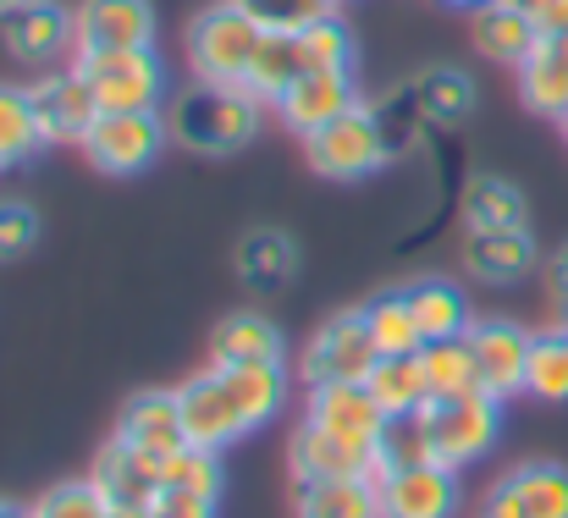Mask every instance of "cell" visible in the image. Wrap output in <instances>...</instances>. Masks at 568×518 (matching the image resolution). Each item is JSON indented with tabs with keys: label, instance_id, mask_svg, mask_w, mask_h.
Returning a JSON list of instances; mask_svg holds the SVG:
<instances>
[{
	"label": "cell",
	"instance_id": "30",
	"mask_svg": "<svg viewBox=\"0 0 568 518\" xmlns=\"http://www.w3.org/2000/svg\"><path fill=\"white\" fill-rule=\"evenodd\" d=\"M304 72V55H298V33H265L254 61H248V78L243 89H254L260 100H282L293 89V78Z\"/></svg>",
	"mask_w": 568,
	"mask_h": 518
},
{
	"label": "cell",
	"instance_id": "48",
	"mask_svg": "<svg viewBox=\"0 0 568 518\" xmlns=\"http://www.w3.org/2000/svg\"><path fill=\"white\" fill-rule=\"evenodd\" d=\"M552 44H558V50H564V55H568V28H564V33H558V39H552Z\"/></svg>",
	"mask_w": 568,
	"mask_h": 518
},
{
	"label": "cell",
	"instance_id": "9",
	"mask_svg": "<svg viewBox=\"0 0 568 518\" xmlns=\"http://www.w3.org/2000/svg\"><path fill=\"white\" fill-rule=\"evenodd\" d=\"M155 39V11L150 0H83L72 17V50L100 55V50H144Z\"/></svg>",
	"mask_w": 568,
	"mask_h": 518
},
{
	"label": "cell",
	"instance_id": "18",
	"mask_svg": "<svg viewBox=\"0 0 568 518\" xmlns=\"http://www.w3.org/2000/svg\"><path fill=\"white\" fill-rule=\"evenodd\" d=\"M111 508L116 502H139V508H150L155 497H161V464L155 458H144V453H133L128 441H111V447H100V458H94V480H89Z\"/></svg>",
	"mask_w": 568,
	"mask_h": 518
},
{
	"label": "cell",
	"instance_id": "49",
	"mask_svg": "<svg viewBox=\"0 0 568 518\" xmlns=\"http://www.w3.org/2000/svg\"><path fill=\"white\" fill-rule=\"evenodd\" d=\"M447 6H486V0H447Z\"/></svg>",
	"mask_w": 568,
	"mask_h": 518
},
{
	"label": "cell",
	"instance_id": "7",
	"mask_svg": "<svg viewBox=\"0 0 568 518\" xmlns=\"http://www.w3.org/2000/svg\"><path fill=\"white\" fill-rule=\"evenodd\" d=\"M381 347L365 326V309H348L337 321H326L310 347H304V380L310 386H332V380H365L376 369Z\"/></svg>",
	"mask_w": 568,
	"mask_h": 518
},
{
	"label": "cell",
	"instance_id": "21",
	"mask_svg": "<svg viewBox=\"0 0 568 518\" xmlns=\"http://www.w3.org/2000/svg\"><path fill=\"white\" fill-rule=\"evenodd\" d=\"M365 386H371V397H376L392 419L419 414V408L436 397V392H430V375H425V364H419V353H381L376 369L365 375Z\"/></svg>",
	"mask_w": 568,
	"mask_h": 518
},
{
	"label": "cell",
	"instance_id": "3",
	"mask_svg": "<svg viewBox=\"0 0 568 518\" xmlns=\"http://www.w3.org/2000/svg\"><path fill=\"white\" fill-rule=\"evenodd\" d=\"M265 28L237 6V0H221L210 11H199L189 28V67L199 83H243L248 78V61L260 50Z\"/></svg>",
	"mask_w": 568,
	"mask_h": 518
},
{
	"label": "cell",
	"instance_id": "20",
	"mask_svg": "<svg viewBox=\"0 0 568 518\" xmlns=\"http://www.w3.org/2000/svg\"><path fill=\"white\" fill-rule=\"evenodd\" d=\"M464 271L475 282H519L536 271V243H530V232H469Z\"/></svg>",
	"mask_w": 568,
	"mask_h": 518
},
{
	"label": "cell",
	"instance_id": "29",
	"mask_svg": "<svg viewBox=\"0 0 568 518\" xmlns=\"http://www.w3.org/2000/svg\"><path fill=\"white\" fill-rule=\"evenodd\" d=\"M519 94L541 116H564L568 111V55L552 39H541V50L519 67Z\"/></svg>",
	"mask_w": 568,
	"mask_h": 518
},
{
	"label": "cell",
	"instance_id": "6",
	"mask_svg": "<svg viewBox=\"0 0 568 518\" xmlns=\"http://www.w3.org/2000/svg\"><path fill=\"white\" fill-rule=\"evenodd\" d=\"M166 144H172V133H166V116L161 111H100V122L83 139L89 161L111 176L144 172Z\"/></svg>",
	"mask_w": 568,
	"mask_h": 518
},
{
	"label": "cell",
	"instance_id": "27",
	"mask_svg": "<svg viewBox=\"0 0 568 518\" xmlns=\"http://www.w3.org/2000/svg\"><path fill=\"white\" fill-rule=\"evenodd\" d=\"M464 226L469 232H525V193L497 176H475L464 193Z\"/></svg>",
	"mask_w": 568,
	"mask_h": 518
},
{
	"label": "cell",
	"instance_id": "33",
	"mask_svg": "<svg viewBox=\"0 0 568 518\" xmlns=\"http://www.w3.org/2000/svg\"><path fill=\"white\" fill-rule=\"evenodd\" d=\"M298 55H304V72H354V33H348V22L332 11V17L298 28Z\"/></svg>",
	"mask_w": 568,
	"mask_h": 518
},
{
	"label": "cell",
	"instance_id": "2",
	"mask_svg": "<svg viewBox=\"0 0 568 518\" xmlns=\"http://www.w3.org/2000/svg\"><path fill=\"white\" fill-rule=\"evenodd\" d=\"M419 425L430 436V453L436 464L447 469H464L475 458H486L497 447V430H503V397L491 392H464V397H430L419 408Z\"/></svg>",
	"mask_w": 568,
	"mask_h": 518
},
{
	"label": "cell",
	"instance_id": "47",
	"mask_svg": "<svg viewBox=\"0 0 568 518\" xmlns=\"http://www.w3.org/2000/svg\"><path fill=\"white\" fill-rule=\"evenodd\" d=\"M17 6H28V0H0V17H6V11H17Z\"/></svg>",
	"mask_w": 568,
	"mask_h": 518
},
{
	"label": "cell",
	"instance_id": "5",
	"mask_svg": "<svg viewBox=\"0 0 568 518\" xmlns=\"http://www.w3.org/2000/svg\"><path fill=\"white\" fill-rule=\"evenodd\" d=\"M304 155H310L315 172L337 176V182H354V176L376 172V166L392 161L386 133H381V116L365 111V105H354V111H343L337 122L315 128V133L304 139Z\"/></svg>",
	"mask_w": 568,
	"mask_h": 518
},
{
	"label": "cell",
	"instance_id": "15",
	"mask_svg": "<svg viewBox=\"0 0 568 518\" xmlns=\"http://www.w3.org/2000/svg\"><path fill=\"white\" fill-rule=\"evenodd\" d=\"M354 105H365L359 89H354V72H298L293 89L276 100V116H282L293 133L310 139L315 128L337 122V116L354 111Z\"/></svg>",
	"mask_w": 568,
	"mask_h": 518
},
{
	"label": "cell",
	"instance_id": "31",
	"mask_svg": "<svg viewBox=\"0 0 568 518\" xmlns=\"http://www.w3.org/2000/svg\"><path fill=\"white\" fill-rule=\"evenodd\" d=\"M514 497H519V518H568V469L564 464H519L508 475Z\"/></svg>",
	"mask_w": 568,
	"mask_h": 518
},
{
	"label": "cell",
	"instance_id": "46",
	"mask_svg": "<svg viewBox=\"0 0 568 518\" xmlns=\"http://www.w3.org/2000/svg\"><path fill=\"white\" fill-rule=\"evenodd\" d=\"M0 518H28V514H22L17 502H0Z\"/></svg>",
	"mask_w": 568,
	"mask_h": 518
},
{
	"label": "cell",
	"instance_id": "37",
	"mask_svg": "<svg viewBox=\"0 0 568 518\" xmlns=\"http://www.w3.org/2000/svg\"><path fill=\"white\" fill-rule=\"evenodd\" d=\"M419 464H436V453H430V436H425L419 414H403V419H392V425H386V436H381L376 475H392V469H419Z\"/></svg>",
	"mask_w": 568,
	"mask_h": 518
},
{
	"label": "cell",
	"instance_id": "38",
	"mask_svg": "<svg viewBox=\"0 0 568 518\" xmlns=\"http://www.w3.org/2000/svg\"><path fill=\"white\" fill-rule=\"evenodd\" d=\"M525 392H536L541 403H568V337L564 332H547L530 347V375H525Z\"/></svg>",
	"mask_w": 568,
	"mask_h": 518
},
{
	"label": "cell",
	"instance_id": "14",
	"mask_svg": "<svg viewBox=\"0 0 568 518\" xmlns=\"http://www.w3.org/2000/svg\"><path fill=\"white\" fill-rule=\"evenodd\" d=\"M310 419L326 425V430H337V436H348V441H359V447H381V436H386V425H392V414L371 397L365 380L310 386Z\"/></svg>",
	"mask_w": 568,
	"mask_h": 518
},
{
	"label": "cell",
	"instance_id": "19",
	"mask_svg": "<svg viewBox=\"0 0 568 518\" xmlns=\"http://www.w3.org/2000/svg\"><path fill=\"white\" fill-rule=\"evenodd\" d=\"M0 33H6V50L17 61H44V55H55L72 39V17L55 0H28V6L0 17Z\"/></svg>",
	"mask_w": 568,
	"mask_h": 518
},
{
	"label": "cell",
	"instance_id": "42",
	"mask_svg": "<svg viewBox=\"0 0 568 518\" xmlns=\"http://www.w3.org/2000/svg\"><path fill=\"white\" fill-rule=\"evenodd\" d=\"M150 518H215L210 497H189V491H161L150 502Z\"/></svg>",
	"mask_w": 568,
	"mask_h": 518
},
{
	"label": "cell",
	"instance_id": "50",
	"mask_svg": "<svg viewBox=\"0 0 568 518\" xmlns=\"http://www.w3.org/2000/svg\"><path fill=\"white\" fill-rule=\"evenodd\" d=\"M558 128H564V139H568V111H564V116H558Z\"/></svg>",
	"mask_w": 568,
	"mask_h": 518
},
{
	"label": "cell",
	"instance_id": "34",
	"mask_svg": "<svg viewBox=\"0 0 568 518\" xmlns=\"http://www.w3.org/2000/svg\"><path fill=\"white\" fill-rule=\"evenodd\" d=\"M365 326L376 337L381 353H419L425 337H419V321L408 309V293H381L365 304Z\"/></svg>",
	"mask_w": 568,
	"mask_h": 518
},
{
	"label": "cell",
	"instance_id": "35",
	"mask_svg": "<svg viewBox=\"0 0 568 518\" xmlns=\"http://www.w3.org/2000/svg\"><path fill=\"white\" fill-rule=\"evenodd\" d=\"M33 150H44V139H39L28 89H6L0 83V166H22Z\"/></svg>",
	"mask_w": 568,
	"mask_h": 518
},
{
	"label": "cell",
	"instance_id": "40",
	"mask_svg": "<svg viewBox=\"0 0 568 518\" xmlns=\"http://www.w3.org/2000/svg\"><path fill=\"white\" fill-rule=\"evenodd\" d=\"M111 514V502L94 491V486H55V491H44L28 518H105Z\"/></svg>",
	"mask_w": 568,
	"mask_h": 518
},
{
	"label": "cell",
	"instance_id": "25",
	"mask_svg": "<svg viewBox=\"0 0 568 518\" xmlns=\"http://www.w3.org/2000/svg\"><path fill=\"white\" fill-rule=\"evenodd\" d=\"M237 271H243L248 287L271 293V287H282L298 271V243L287 232H276V226H260V232H248L237 243Z\"/></svg>",
	"mask_w": 568,
	"mask_h": 518
},
{
	"label": "cell",
	"instance_id": "39",
	"mask_svg": "<svg viewBox=\"0 0 568 518\" xmlns=\"http://www.w3.org/2000/svg\"><path fill=\"white\" fill-rule=\"evenodd\" d=\"M265 33H298V28H310V22H321V17H332L337 11V0H237Z\"/></svg>",
	"mask_w": 568,
	"mask_h": 518
},
{
	"label": "cell",
	"instance_id": "23",
	"mask_svg": "<svg viewBox=\"0 0 568 518\" xmlns=\"http://www.w3.org/2000/svg\"><path fill=\"white\" fill-rule=\"evenodd\" d=\"M210 364H282V332L265 315H226L210 337Z\"/></svg>",
	"mask_w": 568,
	"mask_h": 518
},
{
	"label": "cell",
	"instance_id": "8",
	"mask_svg": "<svg viewBox=\"0 0 568 518\" xmlns=\"http://www.w3.org/2000/svg\"><path fill=\"white\" fill-rule=\"evenodd\" d=\"M28 105H33V122H39V139L44 144H83L89 128L100 122V100L94 89L83 83V72H55V78H39L28 89Z\"/></svg>",
	"mask_w": 568,
	"mask_h": 518
},
{
	"label": "cell",
	"instance_id": "24",
	"mask_svg": "<svg viewBox=\"0 0 568 518\" xmlns=\"http://www.w3.org/2000/svg\"><path fill=\"white\" fill-rule=\"evenodd\" d=\"M403 293H408V309H414L425 343H442V337H464L469 332V304H464V293L453 282L425 276V282H414Z\"/></svg>",
	"mask_w": 568,
	"mask_h": 518
},
{
	"label": "cell",
	"instance_id": "43",
	"mask_svg": "<svg viewBox=\"0 0 568 518\" xmlns=\"http://www.w3.org/2000/svg\"><path fill=\"white\" fill-rule=\"evenodd\" d=\"M508 6H519L547 39H558V33L568 28V0H508Z\"/></svg>",
	"mask_w": 568,
	"mask_h": 518
},
{
	"label": "cell",
	"instance_id": "22",
	"mask_svg": "<svg viewBox=\"0 0 568 518\" xmlns=\"http://www.w3.org/2000/svg\"><path fill=\"white\" fill-rule=\"evenodd\" d=\"M215 375H221V386L232 392L243 430H260V425L282 408V397H287L282 364H215Z\"/></svg>",
	"mask_w": 568,
	"mask_h": 518
},
{
	"label": "cell",
	"instance_id": "36",
	"mask_svg": "<svg viewBox=\"0 0 568 518\" xmlns=\"http://www.w3.org/2000/svg\"><path fill=\"white\" fill-rule=\"evenodd\" d=\"M161 491H189V497H221V458L210 447H183L178 458L161 464Z\"/></svg>",
	"mask_w": 568,
	"mask_h": 518
},
{
	"label": "cell",
	"instance_id": "13",
	"mask_svg": "<svg viewBox=\"0 0 568 518\" xmlns=\"http://www.w3.org/2000/svg\"><path fill=\"white\" fill-rule=\"evenodd\" d=\"M469 343H475L480 380H486V392H491V397H514V392H525L530 347H536V337H530L525 326L486 315V321H469Z\"/></svg>",
	"mask_w": 568,
	"mask_h": 518
},
{
	"label": "cell",
	"instance_id": "28",
	"mask_svg": "<svg viewBox=\"0 0 568 518\" xmlns=\"http://www.w3.org/2000/svg\"><path fill=\"white\" fill-rule=\"evenodd\" d=\"M293 508L298 518H381L376 480H310Z\"/></svg>",
	"mask_w": 568,
	"mask_h": 518
},
{
	"label": "cell",
	"instance_id": "41",
	"mask_svg": "<svg viewBox=\"0 0 568 518\" xmlns=\"http://www.w3.org/2000/svg\"><path fill=\"white\" fill-rule=\"evenodd\" d=\"M39 243V210L22 199H0V260H17Z\"/></svg>",
	"mask_w": 568,
	"mask_h": 518
},
{
	"label": "cell",
	"instance_id": "16",
	"mask_svg": "<svg viewBox=\"0 0 568 518\" xmlns=\"http://www.w3.org/2000/svg\"><path fill=\"white\" fill-rule=\"evenodd\" d=\"M178 403H183V425H189V441L193 447H226V441H237V436H248L243 430V419H237V403H232V392L221 386V375H215V364L204 369V375H193L189 386H178Z\"/></svg>",
	"mask_w": 568,
	"mask_h": 518
},
{
	"label": "cell",
	"instance_id": "4",
	"mask_svg": "<svg viewBox=\"0 0 568 518\" xmlns=\"http://www.w3.org/2000/svg\"><path fill=\"white\" fill-rule=\"evenodd\" d=\"M78 72L94 89L100 111H161V100H166V67L150 44L144 50L78 55Z\"/></svg>",
	"mask_w": 568,
	"mask_h": 518
},
{
	"label": "cell",
	"instance_id": "1",
	"mask_svg": "<svg viewBox=\"0 0 568 518\" xmlns=\"http://www.w3.org/2000/svg\"><path fill=\"white\" fill-rule=\"evenodd\" d=\"M166 133L193 155H232L260 133V94L243 83H193L166 100Z\"/></svg>",
	"mask_w": 568,
	"mask_h": 518
},
{
	"label": "cell",
	"instance_id": "26",
	"mask_svg": "<svg viewBox=\"0 0 568 518\" xmlns=\"http://www.w3.org/2000/svg\"><path fill=\"white\" fill-rule=\"evenodd\" d=\"M419 364L430 375V392L436 397H464V392H486L480 380V358H475V343L469 332L464 337H442V343L419 347Z\"/></svg>",
	"mask_w": 568,
	"mask_h": 518
},
{
	"label": "cell",
	"instance_id": "51",
	"mask_svg": "<svg viewBox=\"0 0 568 518\" xmlns=\"http://www.w3.org/2000/svg\"><path fill=\"white\" fill-rule=\"evenodd\" d=\"M564 337H568V326H564Z\"/></svg>",
	"mask_w": 568,
	"mask_h": 518
},
{
	"label": "cell",
	"instance_id": "10",
	"mask_svg": "<svg viewBox=\"0 0 568 518\" xmlns=\"http://www.w3.org/2000/svg\"><path fill=\"white\" fill-rule=\"evenodd\" d=\"M293 480L310 486V480H376V447H359L315 419L298 425L293 436Z\"/></svg>",
	"mask_w": 568,
	"mask_h": 518
},
{
	"label": "cell",
	"instance_id": "11",
	"mask_svg": "<svg viewBox=\"0 0 568 518\" xmlns=\"http://www.w3.org/2000/svg\"><path fill=\"white\" fill-rule=\"evenodd\" d=\"M458 469L447 464H419V469H392L376 475L381 518H453L458 514Z\"/></svg>",
	"mask_w": 568,
	"mask_h": 518
},
{
	"label": "cell",
	"instance_id": "45",
	"mask_svg": "<svg viewBox=\"0 0 568 518\" xmlns=\"http://www.w3.org/2000/svg\"><path fill=\"white\" fill-rule=\"evenodd\" d=\"M105 518H150V508H139V502H116Z\"/></svg>",
	"mask_w": 568,
	"mask_h": 518
},
{
	"label": "cell",
	"instance_id": "32",
	"mask_svg": "<svg viewBox=\"0 0 568 518\" xmlns=\"http://www.w3.org/2000/svg\"><path fill=\"white\" fill-rule=\"evenodd\" d=\"M414 100L430 122H464L475 111V78L458 67H425L414 78Z\"/></svg>",
	"mask_w": 568,
	"mask_h": 518
},
{
	"label": "cell",
	"instance_id": "44",
	"mask_svg": "<svg viewBox=\"0 0 568 518\" xmlns=\"http://www.w3.org/2000/svg\"><path fill=\"white\" fill-rule=\"evenodd\" d=\"M547 276H552V293H558V298H564V304H568V243H564V248H558V254H552V265H547Z\"/></svg>",
	"mask_w": 568,
	"mask_h": 518
},
{
	"label": "cell",
	"instance_id": "17",
	"mask_svg": "<svg viewBox=\"0 0 568 518\" xmlns=\"http://www.w3.org/2000/svg\"><path fill=\"white\" fill-rule=\"evenodd\" d=\"M469 33H475V50L491 55V61H503V67H525V61L541 50V39H547V33H541L519 6H508V0H486V6H475Z\"/></svg>",
	"mask_w": 568,
	"mask_h": 518
},
{
	"label": "cell",
	"instance_id": "12",
	"mask_svg": "<svg viewBox=\"0 0 568 518\" xmlns=\"http://www.w3.org/2000/svg\"><path fill=\"white\" fill-rule=\"evenodd\" d=\"M116 441H128L133 453H144V458H155V464H166V458H178L183 447H193L178 392H139V397L122 408V419H116Z\"/></svg>",
	"mask_w": 568,
	"mask_h": 518
}]
</instances>
